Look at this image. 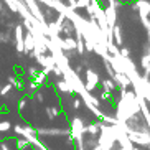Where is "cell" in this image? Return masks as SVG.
<instances>
[{
    "label": "cell",
    "instance_id": "1",
    "mask_svg": "<svg viewBox=\"0 0 150 150\" xmlns=\"http://www.w3.org/2000/svg\"><path fill=\"white\" fill-rule=\"evenodd\" d=\"M122 5H129V4H139V2H150V0H115Z\"/></svg>",
    "mask_w": 150,
    "mask_h": 150
}]
</instances>
